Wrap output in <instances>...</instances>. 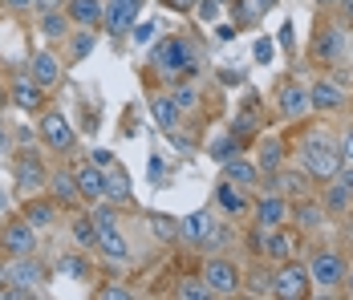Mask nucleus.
I'll use <instances>...</instances> for the list:
<instances>
[{"label":"nucleus","mask_w":353,"mask_h":300,"mask_svg":"<svg viewBox=\"0 0 353 300\" xmlns=\"http://www.w3.org/2000/svg\"><path fill=\"white\" fill-rule=\"evenodd\" d=\"M171 98H175L179 110H195L199 94H195V86H175V90H171Z\"/></svg>","instance_id":"e433bc0d"},{"label":"nucleus","mask_w":353,"mask_h":300,"mask_svg":"<svg viewBox=\"0 0 353 300\" xmlns=\"http://www.w3.org/2000/svg\"><path fill=\"white\" fill-rule=\"evenodd\" d=\"M4 106H8V90H0V110H4Z\"/></svg>","instance_id":"052dcab7"},{"label":"nucleus","mask_w":353,"mask_h":300,"mask_svg":"<svg viewBox=\"0 0 353 300\" xmlns=\"http://www.w3.org/2000/svg\"><path fill=\"white\" fill-rule=\"evenodd\" d=\"M61 272H65V276H81L85 268H81V260H77V256H61Z\"/></svg>","instance_id":"c03bdc74"},{"label":"nucleus","mask_w":353,"mask_h":300,"mask_svg":"<svg viewBox=\"0 0 353 300\" xmlns=\"http://www.w3.org/2000/svg\"><path fill=\"white\" fill-rule=\"evenodd\" d=\"M281 45H284V49H292V21L281 29Z\"/></svg>","instance_id":"864d4df0"},{"label":"nucleus","mask_w":353,"mask_h":300,"mask_svg":"<svg viewBox=\"0 0 353 300\" xmlns=\"http://www.w3.org/2000/svg\"><path fill=\"white\" fill-rule=\"evenodd\" d=\"M98 297H102V300H130V288H118V284H106V288H98Z\"/></svg>","instance_id":"a19ab883"},{"label":"nucleus","mask_w":353,"mask_h":300,"mask_svg":"<svg viewBox=\"0 0 353 300\" xmlns=\"http://www.w3.org/2000/svg\"><path fill=\"white\" fill-rule=\"evenodd\" d=\"M106 203H134V187H130V174L118 167L106 170Z\"/></svg>","instance_id":"aec40b11"},{"label":"nucleus","mask_w":353,"mask_h":300,"mask_svg":"<svg viewBox=\"0 0 353 300\" xmlns=\"http://www.w3.org/2000/svg\"><path fill=\"white\" fill-rule=\"evenodd\" d=\"M150 37H154V25H150V21H146V25H139V29H134V41H150Z\"/></svg>","instance_id":"09e8293b"},{"label":"nucleus","mask_w":353,"mask_h":300,"mask_svg":"<svg viewBox=\"0 0 353 300\" xmlns=\"http://www.w3.org/2000/svg\"><path fill=\"white\" fill-rule=\"evenodd\" d=\"M25 219L33 223L37 232H41V228H53V223H57V203H49V199H29V203H25Z\"/></svg>","instance_id":"c85d7f7f"},{"label":"nucleus","mask_w":353,"mask_h":300,"mask_svg":"<svg viewBox=\"0 0 353 300\" xmlns=\"http://www.w3.org/2000/svg\"><path fill=\"white\" fill-rule=\"evenodd\" d=\"M167 4H171V8H195L199 0H167Z\"/></svg>","instance_id":"6e6d98bb"},{"label":"nucleus","mask_w":353,"mask_h":300,"mask_svg":"<svg viewBox=\"0 0 353 300\" xmlns=\"http://www.w3.org/2000/svg\"><path fill=\"white\" fill-rule=\"evenodd\" d=\"M260 252L272 256V260H288V256H292V239H288L281 228H268V232H264V243H260Z\"/></svg>","instance_id":"c756f323"},{"label":"nucleus","mask_w":353,"mask_h":300,"mask_svg":"<svg viewBox=\"0 0 353 300\" xmlns=\"http://www.w3.org/2000/svg\"><path fill=\"white\" fill-rule=\"evenodd\" d=\"M4 207H8V195H4V191H0V211H4Z\"/></svg>","instance_id":"680f3d73"},{"label":"nucleus","mask_w":353,"mask_h":300,"mask_svg":"<svg viewBox=\"0 0 353 300\" xmlns=\"http://www.w3.org/2000/svg\"><path fill=\"white\" fill-rule=\"evenodd\" d=\"M33 8H41V12H53V8H61V0H33Z\"/></svg>","instance_id":"8fccbe9b"},{"label":"nucleus","mask_w":353,"mask_h":300,"mask_svg":"<svg viewBox=\"0 0 353 300\" xmlns=\"http://www.w3.org/2000/svg\"><path fill=\"white\" fill-rule=\"evenodd\" d=\"M208 228H212V215H208V211H191V215L179 219V239H187V243H203Z\"/></svg>","instance_id":"412c9836"},{"label":"nucleus","mask_w":353,"mask_h":300,"mask_svg":"<svg viewBox=\"0 0 353 300\" xmlns=\"http://www.w3.org/2000/svg\"><path fill=\"white\" fill-rule=\"evenodd\" d=\"M248 292H252V297H272V276L256 272V276L248 280Z\"/></svg>","instance_id":"58836bf2"},{"label":"nucleus","mask_w":353,"mask_h":300,"mask_svg":"<svg viewBox=\"0 0 353 300\" xmlns=\"http://www.w3.org/2000/svg\"><path fill=\"white\" fill-rule=\"evenodd\" d=\"M139 8H142V0H110L106 4V33L110 37H126L130 33V25L139 21Z\"/></svg>","instance_id":"9b49d317"},{"label":"nucleus","mask_w":353,"mask_h":300,"mask_svg":"<svg viewBox=\"0 0 353 300\" xmlns=\"http://www.w3.org/2000/svg\"><path fill=\"white\" fill-rule=\"evenodd\" d=\"M341 12H345V17L353 21V0H341Z\"/></svg>","instance_id":"13d9d810"},{"label":"nucleus","mask_w":353,"mask_h":300,"mask_svg":"<svg viewBox=\"0 0 353 300\" xmlns=\"http://www.w3.org/2000/svg\"><path fill=\"white\" fill-rule=\"evenodd\" d=\"M90 163H94V167H102V170H110V167H114V154H110V150H94V159H90Z\"/></svg>","instance_id":"49530a36"},{"label":"nucleus","mask_w":353,"mask_h":300,"mask_svg":"<svg viewBox=\"0 0 353 300\" xmlns=\"http://www.w3.org/2000/svg\"><path fill=\"white\" fill-rule=\"evenodd\" d=\"M195 8H199V17H203V21H215V12H219V0H199Z\"/></svg>","instance_id":"a18cd8bd"},{"label":"nucleus","mask_w":353,"mask_h":300,"mask_svg":"<svg viewBox=\"0 0 353 300\" xmlns=\"http://www.w3.org/2000/svg\"><path fill=\"white\" fill-rule=\"evenodd\" d=\"M73 179H77V195L85 203H106V170L102 167H77L73 170Z\"/></svg>","instance_id":"4468645a"},{"label":"nucleus","mask_w":353,"mask_h":300,"mask_svg":"<svg viewBox=\"0 0 353 300\" xmlns=\"http://www.w3.org/2000/svg\"><path fill=\"white\" fill-rule=\"evenodd\" d=\"M350 101V94L341 90V81H333V77H321L309 86V106L321 110V114H333V110H341Z\"/></svg>","instance_id":"9d476101"},{"label":"nucleus","mask_w":353,"mask_h":300,"mask_svg":"<svg viewBox=\"0 0 353 300\" xmlns=\"http://www.w3.org/2000/svg\"><path fill=\"white\" fill-rule=\"evenodd\" d=\"M150 61L159 73H167V77H179L183 69L195 61V49H191V41L187 37H163L154 49H150Z\"/></svg>","instance_id":"f03ea898"},{"label":"nucleus","mask_w":353,"mask_h":300,"mask_svg":"<svg viewBox=\"0 0 353 300\" xmlns=\"http://www.w3.org/2000/svg\"><path fill=\"white\" fill-rule=\"evenodd\" d=\"M292 219H296L305 232H317L321 223H325V203H317V199H301L296 207H292Z\"/></svg>","instance_id":"bb28decb"},{"label":"nucleus","mask_w":353,"mask_h":300,"mask_svg":"<svg viewBox=\"0 0 353 300\" xmlns=\"http://www.w3.org/2000/svg\"><path fill=\"white\" fill-rule=\"evenodd\" d=\"M0 284H12V288L37 292V288L45 284V268L37 264V256H12V264L0 268Z\"/></svg>","instance_id":"20e7f679"},{"label":"nucleus","mask_w":353,"mask_h":300,"mask_svg":"<svg viewBox=\"0 0 353 300\" xmlns=\"http://www.w3.org/2000/svg\"><path fill=\"white\" fill-rule=\"evenodd\" d=\"M236 154H240V138H236V134L212 142V159H219V163H228V159H236Z\"/></svg>","instance_id":"c9c22d12"},{"label":"nucleus","mask_w":353,"mask_h":300,"mask_svg":"<svg viewBox=\"0 0 353 300\" xmlns=\"http://www.w3.org/2000/svg\"><path fill=\"white\" fill-rule=\"evenodd\" d=\"M252 57H256L260 66H268V61H272V41H268V37H260V41L252 45Z\"/></svg>","instance_id":"ea45409f"},{"label":"nucleus","mask_w":353,"mask_h":300,"mask_svg":"<svg viewBox=\"0 0 353 300\" xmlns=\"http://www.w3.org/2000/svg\"><path fill=\"white\" fill-rule=\"evenodd\" d=\"M313 57L325 61V66H333V61H341L345 57V33H341V25H325L313 41Z\"/></svg>","instance_id":"ddd939ff"},{"label":"nucleus","mask_w":353,"mask_h":300,"mask_svg":"<svg viewBox=\"0 0 353 300\" xmlns=\"http://www.w3.org/2000/svg\"><path fill=\"white\" fill-rule=\"evenodd\" d=\"M309 280L321 284V288H341V280H345V260H341V252H313V260H309Z\"/></svg>","instance_id":"0eeeda50"},{"label":"nucleus","mask_w":353,"mask_h":300,"mask_svg":"<svg viewBox=\"0 0 353 300\" xmlns=\"http://www.w3.org/2000/svg\"><path fill=\"white\" fill-rule=\"evenodd\" d=\"M260 174H276V170L284 167V142L281 138H264L260 142Z\"/></svg>","instance_id":"cd10ccee"},{"label":"nucleus","mask_w":353,"mask_h":300,"mask_svg":"<svg viewBox=\"0 0 353 300\" xmlns=\"http://www.w3.org/2000/svg\"><path fill=\"white\" fill-rule=\"evenodd\" d=\"M12 179H17V187L25 191V195H37L45 183H49V174L41 167V159H37L33 150H25V154H17V167H12Z\"/></svg>","instance_id":"1a4fd4ad"},{"label":"nucleus","mask_w":353,"mask_h":300,"mask_svg":"<svg viewBox=\"0 0 353 300\" xmlns=\"http://www.w3.org/2000/svg\"><path fill=\"white\" fill-rule=\"evenodd\" d=\"M341 288H345V292L353 297V272H350V268H345V280H341Z\"/></svg>","instance_id":"4d7b16f0"},{"label":"nucleus","mask_w":353,"mask_h":300,"mask_svg":"<svg viewBox=\"0 0 353 300\" xmlns=\"http://www.w3.org/2000/svg\"><path fill=\"white\" fill-rule=\"evenodd\" d=\"M256 219H260V228H284V219H288V199L276 195V191H268L264 199L256 203Z\"/></svg>","instance_id":"a211bd4d"},{"label":"nucleus","mask_w":353,"mask_h":300,"mask_svg":"<svg viewBox=\"0 0 353 300\" xmlns=\"http://www.w3.org/2000/svg\"><path fill=\"white\" fill-rule=\"evenodd\" d=\"M41 138H45V146H53V150L65 154L77 142V130H73V122L61 110H49V114H41Z\"/></svg>","instance_id":"39448f33"},{"label":"nucleus","mask_w":353,"mask_h":300,"mask_svg":"<svg viewBox=\"0 0 353 300\" xmlns=\"http://www.w3.org/2000/svg\"><path fill=\"white\" fill-rule=\"evenodd\" d=\"M90 219H94V228H118V211L114 207H98L94 203V215Z\"/></svg>","instance_id":"4c0bfd02"},{"label":"nucleus","mask_w":353,"mask_h":300,"mask_svg":"<svg viewBox=\"0 0 353 300\" xmlns=\"http://www.w3.org/2000/svg\"><path fill=\"white\" fill-rule=\"evenodd\" d=\"M203 284L212 288V297H236L240 292V268L232 264V260H208L203 268Z\"/></svg>","instance_id":"423d86ee"},{"label":"nucleus","mask_w":353,"mask_h":300,"mask_svg":"<svg viewBox=\"0 0 353 300\" xmlns=\"http://www.w3.org/2000/svg\"><path fill=\"white\" fill-rule=\"evenodd\" d=\"M272 179V191L276 195H305V187H309V174L305 170H276V174H268Z\"/></svg>","instance_id":"4be33fe9"},{"label":"nucleus","mask_w":353,"mask_h":300,"mask_svg":"<svg viewBox=\"0 0 353 300\" xmlns=\"http://www.w3.org/2000/svg\"><path fill=\"white\" fill-rule=\"evenodd\" d=\"M215 37H219V41H232V37H236V25H219Z\"/></svg>","instance_id":"3c124183"},{"label":"nucleus","mask_w":353,"mask_h":300,"mask_svg":"<svg viewBox=\"0 0 353 300\" xmlns=\"http://www.w3.org/2000/svg\"><path fill=\"white\" fill-rule=\"evenodd\" d=\"M341 167H345V163H341V150H337V142H333L325 130L309 134V138L301 142V170H305L309 179L329 183Z\"/></svg>","instance_id":"f257e3e1"},{"label":"nucleus","mask_w":353,"mask_h":300,"mask_svg":"<svg viewBox=\"0 0 353 300\" xmlns=\"http://www.w3.org/2000/svg\"><path fill=\"white\" fill-rule=\"evenodd\" d=\"M94 248H98L106 260H114V264H126V260H130V243H126V235L118 232V228H98Z\"/></svg>","instance_id":"dca6fc26"},{"label":"nucleus","mask_w":353,"mask_h":300,"mask_svg":"<svg viewBox=\"0 0 353 300\" xmlns=\"http://www.w3.org/2000/svg\"><path fill=\"white\" fill-rule=\"evenodd\" d=\"M175 297L179 300H208V297H212V288L203 284V276H199V280H179V284H175Z\"/></svg>","instance_id":"2f4dec72"},{"label":"nucleus","mask_w":353,"mask_h":300,"mask_svg":"<svg viewBox=\"0 0 353 300\" xmlns=\"http://www.w3.org/2000/svg\"><path fill=\"white\" fill-rule=\"evenodd\" d=\"M276 106H281L284 118H305L313 106H309V86H301V81H284L281 90H276Z\"/></svg>","instance_id":"f8f14e48"},{"label":"nucleus","mask_w":353,"mask_h":300,"mask_svg":"<svg viewBox=\"0 0 353 300\" xmlns=\"http://www.w3.org/2000/svg\"><path fill=\"white\" fill-rule=\"evenodd\" d=\"M8 101H12L17 110L33 114V110H41V101H45V86H37L33 77H17V81L8 86Z\"/></svg>","instance_id":"2eb2a0df"},{"label":"nucleus","mask_w":353,"mask_h":300,"mask_svg":"<svg viewBox=\"0 0 353 300\" xmlns=\"http://www.w3.org/2000/svg\"><path fill=\"white\" fill-rule=\"evenodd\" d=\"M215 203L228 211V215H244V207H248V199H244V187H236V183H219L215 187Z\"/></svg>","instance_id":"a878e982"},{"label":"nucleus","mask_w":353,"mask_h":300,"mask_svg":"<svg viewBox=\"0 0 353 300\" xmlns=\"http://www.w3.org/2000/svg\"><path fill=\"white\" fill-rule=\"evenodd\" d=\"M65 17L81 29H94L102 17H106V4L102 0H65Z\"/></svg>","instance_id":"6ab92c4d"},{"label":"nucleus","mask_w":353,"mask_h":300,"mask_svg":"<svg viewBox=\"0 0 353 300\" xmlns=\"http://www.w3.org/2000/svg\"><path fill=\"white\" fill-rule=\"evenodd\" d=\"M29 77H33L37 86H57V77H61V61H57V53H49V49H41L33 53V61H29Z\"/></svg>","instance_id":"f3484780"},{"label":"nucleus","mask_w":353,"mask_h":300,"mask_svg":"<svg viewBox=\"0 0 353 300\" xmlns=\"http://www.w3.org/2000/svg\"><path fill=\"white\" fill-rule=\"evenodd\" d=\"M0 248L8 256H37V228L29 219H12L0 235Z\"/></svg>","instance_id":"6e6552de"},{"label":"nucleus","mask_w":353,"mask_h":300,"mask_svg":"<svg viewBox=\"0 0 353 300\" xmlns=\"http://www.w3.org/2000/svg\"><path fill=\"white\" fill-rule=\"evenodd\" d=\"M321 8H337V4H341V0H317Z\"/></svg>","instance_id":"bf43d9fd"},{"label":"nucleus","mask_w":353,"mask_h":300,"mask_svg":"<svg viewBox=\"0 0 353 300\" xmlns=\"http://www.w3.org/2000/svg\"><path fill=\"white\" fill-rule=\"evenodd\" d=\"M4 4H8L12 12H25V8H33V0H4Z\"/></svg>","instance_id":"603ef678"},{"label":"nucleus","mask_w":353,"mask_h":300,"mask_svg":"<svg viewBox=\"0 0 353 300\" xmlns=\"http://www.w3.org/2000/svg\"><path fill=\"white\" fill-rule=\"evenodd\" d=\"M272 4H276V0H252V12H268Z\"/></svg>","instance_id":"5fc2aeb1"},{"label":"nucleus","mask_w":353,"mask_h":300,"mask_svg":"<svg viewBox=\"0 0 353 300\" xmlns=\"http://www.w3.org/2000/svg\"><path fill=\"white\" fill-rule=\"evenodd\" d=\"M150 114H154V122L163 126V130H175L179 118H183V110L175 106L171 94H159V98H150Z\"/></svg>","instance_id":"5701e85b"},{"label":"nucleus","mask_w":353,"mask_h":300,"mask_svg":"<svg viewBox=\"0 0 353 300\" xmlns=\"http://www.w3.org/2000/svg\"><path fill=\"white\" fill-rule=\"evenodd\" d=\"M73 239H77L81 248H94L98 228H94V219H90V215H77V219H73Z\"/></svg>","instance_id":"f704fd0d"},{"label":"nucleus","mask_w":353,"mask_h":300,"mask_svg":"<svg viewBox=\"0 0 353 300\" xmlns=\"http://www.w3.org/2000/svg\"><path fill=\"white\" fill-rule=\"evenodd\" d=\"M94 53V33L90 29H81V33L70 37V61H85Z\"/></svg>","instance_id":"473e14b6"},{"label":"nucleus","mask_w":353,"mask_h":300,"mask_svg":"<svg viewBox=\"0 0 353 300\" xmlns=\"http://www.w3.org/2000/svg\"><path fill=\"white\" fill-rule=\"evenodd\" d=\"M8 146H12V134H8L4 122H0V154H8Z\"/></svg>","instance_id":"de8ad7c7"},{"label":"nucleus","mask_w":353,"mask_h":300,"mask_svg":"<svg viewBox=\"0 0 353 300\" xmlns=\"http://www.w3.org/2000/svg\"><path fill=\"white\" fill-rule=\"evenodd\" d=\"M232 134H236V138H244V134H252V114H240V118L232 122Z\"/></svg>","instance_id":"37998d69"},{"label":"nucleus","mask_w":353,"mask_h":300,"mask_svg":"<svg viewBox=\"0 0 353 300\" xmlns=\"http://www.w3.org/2000/svg\"><path fill=\"white\" fill-rule=\"evenodd\" d=\"M49 191H53V203H77V179H73V170H57V174H49V183H45Z\"/></svg>","instance_id":"b1692460"},{"label":"nucleus","mask_w":353,"mask_h":300,"mask_svg":"<svg viewBox=\"0 0 353 300\" xmlns=\"http://www.w3.org/2000/svg\"><path fill=\"white\" fill-rule=\"evenodd\" d=\"M223 179L236 183V187H256V183H260V167H252L244 159H228V163H223Z\"/></svg>","instance_id":"393cba45"},{"label":"nucleus","mask_w":353,"mask_h":300,"mask_svg":"<svg viewBox=\"0 0 353 300\" xmlns=\"http://www.w3.org/2000/svg\"><path fill=\"white\" fill-rule=\"evenodd\" d=\"M70 17L61 12V8H53V12H41V33L49 37V41H61V37L70 33V25H65Z\"/></svg>","instance_id":"7c9ffc66"},{"label":"nucleus","mask_w":353,"mask_h":300,"mask_svg":"<svg viewBox=\"0 0 353 300\" xmlns=\"http://www.w3.org/2000/svg\"><path fill=\"white\" fill-rule=\"evenodd\" d=\"M309 292H313L309 268H301V264H288V260H281V272L272 276V297H281V300H305Z\"/></svg>","instance_id":"7ed1b4c3"},{"label":"nucleus","mask_w":353,"mask_h":300,"mask_svg":"<svg viewBox=\"0 0 353 300\" xmlns=\"http://www.w3.org/2000/svg\"><path fill=\"white\" fill-rule=\"evenodd\" d=\"M337 150H341V163H345V167H353V130L337 142Z\"/></svg>","instance_id":"79ce46f5"},{"label":"nucleus","mask_w":353,"mask_h":300,"mask_svg":"<svg viewBox=\"0 0 353 300\" xmlns=\"http://www.w3.org/2000/svg\"><path fill=\"white\" fill-rule=\"evenodd\" d=\"M150 232L159 235V239H179V219L175 215H150Z\"/></svg>","instance_id":"72a5a7b5"}]
</instances>
